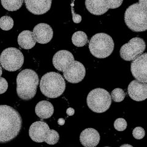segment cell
Returning <instances> with one entry per match:
<instances>
[{
	"instance_id": "cell-1",
	"label": "cell",
	"mask_w": 147,
	"mask_h": 147,
	"mask_svg": "<svg viewBox=\"0 0 147 147\" xmlns=\"http://www.w3.org/2000/svg\"><path fill=\"white\" fill-rule=\"evenodd\" d=\"M22 126V119L15 109L7 105H0V144L14 139Z\"/></svg>"
},
{
	"instance_id": "cell-2",
	"label": "cell",
	"mask_w": 147,
	"mask_h": 147,
	"mask_svg": "<svg viewBox=\"0 0 147 147\" xmlns=\"http://www.w3.org/2000/svg\"><path fill=\"white\" fill-rule=\"evenodd\" d=\"M125 21L127 26L134 32L147 30L146 0H139L129 7L125 13Z\"/></svg>"
},
{
	"instance_id": "cell-3",
	"label": "cell",
	"mask_w": 147,
	"mask_h": 147,
	"mask_svg": "<svg viewBox=\"0 0 147 147\" xmlns=\"http://www.w3.org/2000/svg\"><path fill=\"white\" fill-rule=\"evenodd\" d=\"M39 84V77L31 69H25L18 74L17 77V93L20 99L28 100L33 99L36 93Z\"/></svg>"
},
{
	"instance_id": "cell-4",
	"label": "cell",
	"mask_w": 147,
	"mask_h": 147,
	"mask_svg": "<svg viewBox=\"0 0 147 147\" xmlns=\"http://www.w3.org/2000/svg\"><path fill=\"white\" fill-rule=\"evenodd\" d=\"M40 89L42 93L49 98H57L66 89V83L63 76L55 72H50L41 78Z\"/></svg>"
},
{
	"instance_id": "cell-5",
	"label": "cell",
	"mask_w": 147,
	"mask_h": 147,
	"mask_svg": "<svg viewBox=\"0 0 147 147\" xmlns=\"http://www.w3.org/2000/svg\"><path fill=\"white\" fill-rule=\"evenodd\" d=\"M89 49L94 57L98 58H105L109 57L113 51V40L107 34H96L90 39Z\"/></svg>"
},
{
	"instance_id": "cell-6",
	"label": "cell",
	"mask_w": 147,
	"mask_h": 147,
	"mask_svg": "<svg viewBox=\"0 0 147 147\" xmlns=\"http://www.w3.org/2000/svg\"><path fill=\"white\" fill-rule=\"evenodd\" d=\"M88 107L92 111L101 113L106 112L112 104V99L109 92L103 88L91 90L86 98Z\"/></svg>"
},
{
	"instance_id": "cell-7",
	"label": "cell",
	"mask_w": 147,
	"mask_h": 147,
	"mask_svg": "<svg viewBox=\"0 0 147 147\" xmlns=\"http://www.w3.org/2000/svg\"><path fill=\"white\" fill-rule=\"evenodd\" d=\"M24 62V57L20 50L14 47L6 49L0 55V63L4 69L13 72L19 69Z\"/></svg>"
},
{
	"instance_id": "cell-8",
	"label": "cell",
	"mask_w": 147,
	"mask_h": 147,
	"mask_svg": "<svg viewBox=\"0 0 147 147\" xmlns=\"http://www.w3.org/2000/svg\"><path fill=\"white\" fill-rule=\"evenodd\" d=\"M146 48L145 42L140 38H134L124 44L120 49V56L125 61H133L143 53Z\"/></svg>"
},
{
	"instance_id": "cell-9",
	"label": "cell",
	"mask_w": 147,
	"mask_h": 147,
	"mask_svg": "<svg viewBox=\"0 0 147 147\" xmlns=\"http://www.w3.org/2000/svg\"><path fill=\"white\" fill-rule=\"evenodd\" d=\"M63 72L64 78L67 82L71 84H78L84 79L86 70L84 64L74 60Z\"/></svg>"
},
{
	"instance_id": "cell-10",
	"label": "cell",
	"mask_w": 147,
	"mask_h": 147,
	"mask_svg": "<svg viewBox=\"0 0 147 147\" xmlns=\"http://www.w3.org/2000/svg\"><path fill=\"white\" fill-rule=\"evenodd\" d=\"M147 54L140 55L132 61L131 64V71L136 80L142 83H147L146 72Z\"/></svg>"
},
{
	"instance_id": "cell-11",
	"label": "cell",
	"mask_w": 147,
	"mask_h": 147,
	"mask_svg": "<svg viewBox=\"0 0 147 147\" xmlns=\"http://www.w3.org/2000/svg\"><path fill=\"white\" fill-rule=\"evenodd\" d=\"M50 129L47 123L39 121L33 123L29 129V136L31 139L37 143L45 142L49 131Z\"/></svg>"
},
{
	"instance_id": "cell-12",
	"label": "cell",
	"mask_w": 147,
	"mask_h": 147,
	"mask_svg": "<svg viewBox=\"0 0 147 147\" xmlns=\"http://www.w3.org/2000/svg\"><path fill=\"white\" fill-rule=\"evenodd\" d=\"M74 61V57L71 52L67 50H59L53 57V64L55 69L63 72Z\"/></svg>"
},
{
	"instance_id": "cell-13",
	"label": "cell",
	"mask_w": 147,
	"mask_h": 147,
	"mask_svg": "<svg viewBox=\"0 0 147 147\" xmlns=\"http://www.w3.org/2000/svg\"><path fill=\"white\" fill-rule=\"evenodd\" d=\"M128 94L136 101H142L147 98V84L137 80H132L127 88Z\"/></svg>"
},
{
	"instance_id": "cell-14",
	"label": "cell",
	"mask_w": 147,
	"mask_h": 147,
	"mask_svg": "<svg viewBox=\"0 0 147 147\" xmlns=\"http://www.w3.org/2000/svg\"><path fill=\"white\" fill-rule=\"evenodd\" d=\"M33 33L36 42L41 44L49 43L53 35L52 27L47 24H38L34 26Z\"/></svg>"
},
{
	"instance_id": "cell-15",
	"label": "cell",
	"mask_w": 147,
	"mask_h": 147,
	"mask_svg": "<svg viewBox=\"0 0 147 147\" xmlns=\"http://www.w3.org/2000/svg\"><path fill=\"white\" fill-rule=\"evenodd\" d=\"M52 0H25L26 9L34 15H42L51 7Z\"/></svg>"
},
{
	"instance_id": "cell-16",
	"label": "cell",
	"mask_w": 147,
	"mask_h": 147,
	"mask_svg": "<svg viewBox=\"0 0 147 147\" xmlns=\"http://www.w3.org/2000/svg\"><path fill=\"white\" fill-rule=\"evenodd\" d=\"M80 141L85 147H96L100 141L99 133L93 128H87L80 136Z\"/></svg>"
},
{
	"instance_id": "cell-17",
	"label": "cell",
	"mask_w": 147,
	"mask_h": 147,
	"mask_svg": "<svg viewBox=\"0 0 147 147\" xmlns=\"http://www.w3.org/2000/svg\"><path fill=\"white\" fill-rule=\"evenodd\" d=\"M87 10L95 16H101L106 13L109 9L107 0H85Z\"/></svg>"
},
{
	"instance_id": "cell-18",
	"label": "cell",
	"mask_w": 147,
	"mask_h": 147,
	"mask_svg": "<svg viewBox=\"0 0 147 147\" xmlns=\"http://www.w3.org/2000/svg\"><path fill=\"white\" fill-rule=\"evenodd\" d=\"M35 112L41 119L51 117L54 112V107L52 103L47 100L40 101L36 105Z\"/></svg>"
},
{
	"instance_id": "cell-19",
	"label": "cell",
	"mask_w": 147,
	"mask_h": 147,
	"mask_svg": "<svg viewBox=\"0 0 147 147\" xmlns=\"http://www.w3.org/2000/svg\"><path fill=\"white\" fill-rule=\"evenodd\" d=\"M18 43L20 47L24 49L29 50L34 47L36 40L33 33L29 30L21 32L18 36Z\"/></svg>"
},
{
	"instance_id": "cell-20",
	"label": "cell",
	"mask_w": 147,
	"mask_h": 147,
	"mask_svg": "<svg viewBox=\"0 0 147 147\" xmlns=\"http://www.w3.org/2000/svg\"><path fill=\"white\" fill-rule=\"evenodd\" d=\"M72 42L76 47H83L88 43V37L84 32L77 31L72 36Z\"/></svg>"
},
{
	"instance_id": "cell-21",
	"label": "cell",
	"mask_w": 147,
	"mask_h": 147,
	"mask_svg": "<svg viewBox=\"0 0 147 147\" xmlns=\"http://www.w3.org/2000/svg\"><path fill=\"white\" fill-rule=\"evenodd\" d=\"M3 7L9 11H16L22 6L24 0H1Z\"/></svg>"
},
{
	"instance_id": "cell-22",
	"label": "cell",
	"mask_w": 147,
	"mask_h": 147,
	"mask_svg": "<svg viewBox=\"0 0 147 147\" xmlns=\"http://www.w3.org/2000/svg\"><path fill=\"white\" fill-rule=\"evenodd\" d=\"M13 26V20L9 16H3L0 18V28L4 31H9Z\"/></svg>"
},
{
	"instance_id": "cell-23",
	"label": "cell",
	"mask_w": 147,
	"mask_h": 147,
	"mask_svg": "<svg viewBox=\"0 0 147 147\" xmlns=\"http://www.w3.org/2000/svg\"><path fill=\"white\" fill-rule=\"evenodd\" d=\"M59 139V136L57 131L53 129H50L48 132L45 142L49 145L57 144Z\"/></svg>"
},
{
	"instance_id": "cell-24",
	"label": "cell",
	"mask_w": 147,
	"mask_h": 147,
	"mask_svg": "<svg viewBox=\"0 0 147 147\" xmlns=\"http://www.w3.org/2000/svg\"><path fill=\"white\" fill-rule=\"evenodd\" d=\"M126 94L124 90L121 88H115L114 89L110 94V97L111 99L116 102H120L123 101L125 98Z\"/></svg>"
},
{
	"instance_id": "cell-25",
	"label": "cell",
	"mask_w": 147,
	"mask_h": 147,
	"mask_svg": "<svg viewBox=\"0 0 147 147\" xmlns=\"http://www.w3.org/2000/svg\"><path fill=\"white\" fill-rule=\"evenodd\" d=\"M114 127L118 131H125L127 127V122L124 118H118L114 122Z\"/></svg>"
},
{
	"instance_id": "cell-26",
	"label": "cell",
	"mask_w": 147,
	"mask_h": 147,
	"mask_svg": "<svg viewBox=\"0 0 147 147\" xmlns=\"http://www.w3.org/2000/svg\"><path fill=\"white\" fill-rule=\"evenodd\" d=\"M132 135L135 139L140 140L145 137V131L144 129L142 127H136L132 131Z\"/></svg>"
},
{
	"instance_id": "cell-27",
	"label": "cell",
	"mask_w": 147,
	"mask_h": 147,
	"mask_svg": "<svg viewBox=\"0 0 147 147\" xmlns=\"http://www.w3.org/2000/svg\"><path fill=\"white\" fill-rule=\"evenodd\" d=\"M110 9H117L120 6L122 3L123 0H107Z\"/></svg>"
},
{
	"instance_id": "cell-28",
	"label": "cell",
	"mask_w": 147,
	"mask_h": 147,
	"mask_svg": "<svg viewBox=\"0 0 147 147\" xmlns=\"http://www.w3.org/2000/svg\"><path fill=\"white\" fill-rule=\"evenodd\" d=\"M8 84L7 80L3 77H0V94H3L7 91Z\"/></svg>"
},
{
	"instance_id": "cell-29",
	"label": "cell",
	"mask_w": 147,
	"mask_h": 147,
	"mask_svg": "<svg viewBox=\"0 0 147 147\" xmlns=\"http://www.w3.org/2000/svg\"><path fill=\"white\" fill-rule=\"evenodd\" d=\"M73 3L71 4V11L72 14V20L76 24H79L82 21V17L79 14H77L74 12V9L73 8Z\"/></svg>"
},
{
	"instance_id": "cell-30",
	"label": "cell",
	"mask_w": 147,
	"mask_h": 147,
	"mask_svg": "<svg viewBox=\"0 0 147 147\" xmlns=\"http://www.w3.org/2000/svg\"><path fill=\"white\" fill-rule=\"evenodd\" d=\"M74 113H75L74 109L73 108H71V107L68 108L66 110V113L69 116H72L74 114Z\"/></svg>"
},
{
	"instance_id": "cell-31",
	"label": "cell",
	"mask_w": 147,
	"mask_h": 147,
	"mask_svg": "<svg viewBox=\"0 0 147 147\" xmlns=\"http://www.w3.org/2000/svg\"><path fill=\"white\" fill-rule=\"evenodd\" d=\"M58 123L59 125L63 126L64 125V123H65V120H64L63 118H59L58 120Z\"/></svg>"
},
{
	"instance_id": "cell-32",
	"label": "cell",
	"mask_w": 147,
	"mask_h": 147,
	"mask_svg": "<svg viewBox=\"0 0 147 147\" xmlns=\"http://www.w3.org/2000/svg\"><path fill=\"white\" fill-rule=\"evenodd\" d=\"M120 147H133L132 145H129V144H124L121 145Z\"/></svg>"
},
{
	"instance_id": "cell-33",
	"label": "cell",
	"mask_w": 147,
	"mask_h": 147,
	"mask_svg": "<svg viewBox=\"0 0 147 147\" xmlns=\"http://www.w3.org/2000/svg\"><path fill=\"white\" fill-rule=\"evenodd\" d=\"M2 73H3L2 68H1V66H0V77H1V75H2Z\"/></svg>"
},
{
	"instance_id": "cell-34",
	"label": "cell",
	"mask_w": 147,
	"mask_h": 147,
	"mask_svg": "<svg viewBox=\"0 0 147 147\" xmlns=\"http://www.w3.org/2000/svg\"><path fill=\"white\" fill-rule=\"evenodd\" d=\"M105 147H110V146H105Z\"/></svg>"
}]
</instances>
